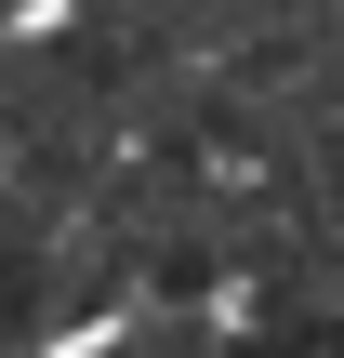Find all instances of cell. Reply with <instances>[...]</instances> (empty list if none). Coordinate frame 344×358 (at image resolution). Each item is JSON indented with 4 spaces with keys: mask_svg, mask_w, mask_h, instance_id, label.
<instances>
[{
    "mask_svg": "<svg viewBox=\"0 0 344 358\" xmlns=\"http://www.w3.org/2000/svg\"><path fill=\"white\" fill-rule=\"evenodd\" d=\"M265 358H331V345H318V332H292V345H265Z\"/></svg>",
    "mask_w": 344,
    "mask_h": 358,
    "instance_id": "6da1fadb",
    "label": "cell"
}]
</instances>
